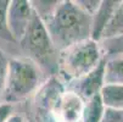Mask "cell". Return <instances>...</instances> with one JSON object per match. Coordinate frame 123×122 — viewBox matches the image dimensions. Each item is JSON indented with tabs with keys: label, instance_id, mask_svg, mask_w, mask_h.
I'll list each match as a JSON object with an SVG mask.
<instances>
[{
	"label": "cell",
	"instance_id": "cell-1",
	"mask_svg": "<svg viewBox=\"0 0 123 122\" xmlns=\"http://www.w3.org/2000/svg\"><path fill=\"white\" fill-rule=\"evenodd\" d=\"M43 23L59 53L90 39L92 16L85 13L74 1H60L54 13Z\"/></svg>",
	"mask_w": 123,
	"mask_h": 122
},
{
	"label": "cell",
	"instance_id": "cell-2",
	"mask_svg": "<svg viewBox=\"0 0 123 122\" xmlns=\"http://www.w3.org/2000/svg\"><path fill=\"white\" fill-rule=\"evenodd\" d=\"M20 45L25 53L28 54L29 60L49 72L51 77L59 72L60 53L52 45L44 23L34 11L25 36L20 40Z\"/></svg>",
	"mask_w": 123,
	"mask_h": 122
},
{
	"label": "cell",
	"instance_id": "cell-3",
	"mask_svg": "<svg viewBox=\"0 0 123 122\" xmlns=\"http://www.w3.org/2000/svg\"><path fill=\"white\" fill-rule=\"evenodd\" d=\"M40 84V70L29 59L7 61L3 98L6 104L18 103L33 94Z\"/></svg>",
	"mask_w": 123,
	"mask_h": 122
},
{
	"label": "cell",
	"instance_id": "cell-4",
	"mask_svg": "<svg viewBox=\"0 0 123 122\" xmlns=\"http://www.w3.org/2000/svg\"><path fill=\"white\" fill-rule=\"evenodd\" d=\"M104 54L99 42L86 39L60 53L59 71L67 82L83 77L94 70L102 60Z\"/></svg>",
	"mask_w": 123,
	"mask_h": 122
},
{
	"label": "cell",
	"instance_id": "cell-5",
	"mask_svg": "<svg viewBox=\"0 0 123 122\" xmlns=\"http://www.w3.org/2000/svg\"><path fill=\"white\" fill-rule=\"evenodd\" d=\"M63 92L65 84L56 76L50 77L40 85L31 106V122H56V106Z\"/></svg>",
	"mask_w": 123,
	"mask_h": 122
},
{
	"label": "cell",
	"instance_id": "cell-6",
	"mask_svg": "<svg viewBox=\"0 0 123 122\" xmlns=\"http://www.w3.org/2000/svg\"><path fill=\"white\" fill-rule=\"evenodd\" d=\"M33 9L31 1L12 0L6 9V26L15 43H20L31 23Z\"/></svg>",
	"mask_w": 123,
	"mask_h": 122
},
{
	"label": "cell",
	"instance_id": "cell-7",
	"mask_svg": "<svg viewBox=\"0 0 123 122\" xmlns=\"http://www.w3.org/2000/svg\"><path fill=\"white\" fill-rule=\"evenodd\" d=\"M104 70H105V56L99 62V65L92 70L89 73L83 77L68 82V87H65L67 90L76 93L83 101L89 100L90 98L100 94L104 83Z\"/></svg>",
	"mask_w": 123,
	"mask_h": 122
},
{
	"label": "cell",
	"instance_id": "cell-8",
	"mask_svg": "<svg viewBox=\"0 0 123 122\" xmlns=\"http://www.w3.org/2000/svg\"><path fill=\"white\" fill-rule=\"evenodd\" d=\"M83 108L84 101L76 93L65 88L56 106V122H80Z\"/></svg>",
	"mask_w": 123,
	"mask_h": 122
},
{
	"label": "cell",
	"instance_id": "cell-9",
	"mask_svg": "<svg viewBox=\"0 0 123 122\" xmlns=\"http://www.w3.org/2000/svg\"><path fill=\"white\" fill-rule=\"evenodd\" d=\"M119 1L115 0H104L100 3V6L92 16V28H90V39L99 42L101 38V34L107 26L113 11L116 10Z\"/></svg>",
	"mask_w": 123,
	"mask_h": 122
},
{
	"label": "cell",
	"instance_id": "cell-10",
	"mask_svg": "<svg viewBox=\"0 0 123 122\" xmlns=\"http://www.w3.org/2000/svg\"><path fill=\"white\" fill-rule=\"evenodd\" d=\"M104 83L123 85V56L115 55L105 58Z\"/></svg>",
	"mask_w": 123,
	"mask_h": 122
},
{
	"label": "cell",
	"instance_id": "cell-11",
	"mask_svg": "<svg viewBox=\"0 0 123 122\" xmlns=\"http://www.w3.org/2000/svg\"><path fill=\"white\" fill-rule=\"evenodd\" d=\"M100 98L105 108L123 111V85L106 84L100 92Z\"/></svg>",
	"mask_w": 123,
	"mask_h": 122
},
{
	"label": "cell",
	"instance_id": "cell-12",
	"mask_svg": "<svg viewBox=\"0 0 123 122\" xmlns=\"http://www.w3.org/2000/svg\"><path fill=\"white\" fill-rule=\"evenodd\" d=\"M122 34H123V1H119V4L117 5L116 10L113 11L107 26L105 27L101 34L100 40L118 37V36H122Z\"/></svg>",
	"mask_w": 123,
	"mask_h": 122
},
{
	"label": "cell",
	"instance_id": "cell-13",
	"mask_svg": "<svg viewBox=\"0 0 123 122\" xmlns=\"http://www.w3.org/2000/svg\"><path fill=\"white\" fill-rule=\"evenodd\" d=\"M104 110H105V106L101 101L100 94L90 98L89 100L84 101L80 122H100Z\"/></svg>",
	"mask_w": 123,
	"mask_h": 122
},
{
	"label": "cell",
	"instance_id": "cell-14",
	"mask_svg": "<svg viewBox=\"0 0 123 122\" xmlns=\"http://www.w3.org/2000/svg\"><path fill=\"white\" fill-rule=\"evenodd\" d=\"M99 45L105 58L115 55L123 56V34L109 39H102L99 42Z\"/></svg>",
	"mask_w": 123,
	"mask_h": 122
},
{
	"label": "cell",
	"instance_id": "cell-15",
	"mask_svg": "<svg viewBox=\"0 0 123 122\" xmlns=\"http://www.w3.org/2000/svg\"><path fill=\"white\" fill-rule=\"evenodd\" d=\"M9 5V0H0V38L7 42H13L11 34L6 26V9ZM15 43V42H13Z\"/></svg>",
	"mask_w": 123,
	"mask_h": 122
},
{
	"label": "cell",
	"instance_id": "cell-16",
	"mask_svg": "<svg viewBox=\"0 0 123 122\" xmlns=\"http://www.w3.org/2000/svg\"><path fill=\"white\" fill-rule=\"evenodd\" d=\"M85 13H88L89 16H93L95 13V11L98 10V7L100 6V0H77L74 1Z\"/></svg>",
	"mask_w": 123,
	"mask_h": 122
},
{
	"label": "cell",
	"instance_id": "cell-17",
	"mask_svg": "<svg viewBox=\"0 0 123 122\" xmlns=\"http://www.w3.org/2000/svg\"><path fill=\"white\" fill-rule=\"evenodd\" d=\"M100 122H123V111L105 108Z\"/></svg>",
	"mask_w": 123,
	"mask_h": 122
},
{
	"label": "cell",
	"instance_id": "cell-18",
	"mask_svg": "<svg viewBox=\"0 0 123 122\" xmlns=\"http://www.w3.org/2000/svg\"><path fill=\"white\" fill-rule=\"evenodd\" d=\"M7 59L5 55L0 51V95L3 94L4 83H5V76H6V67H7Z\"/></svg>",
	"mask_w": 123,
	"mask_h": 122
},
{
	"label": "cell",
	"instance_id": "cell-19",
	"mask_svg": "<svg viewBox=\"0 0 123 122\" xmlns=\"http://www.w3.org/2000/svg\"><path fill=\"white\" fill-rule=\"evenodd\" d=\"M12 115V105L10 104H0V122H5Z\"/></svg>",
	"mask_w": 123,
	"mask_h": 122
},
{
	"label": "cell",
	"instance_id": "cell-20",
	"mask_svg": "<svg viewBox=\"0 0 123 122\" xmlns=\"http://www.w3.org/2000/svg\"><path fill=\"white\" fill-rule=\"evenodd\" d=\"M5 122H26L21 116H17V115H11Z\"/></svg>",
	"mask_w": 123,
	"mask_h": 122
}]
</instances>
